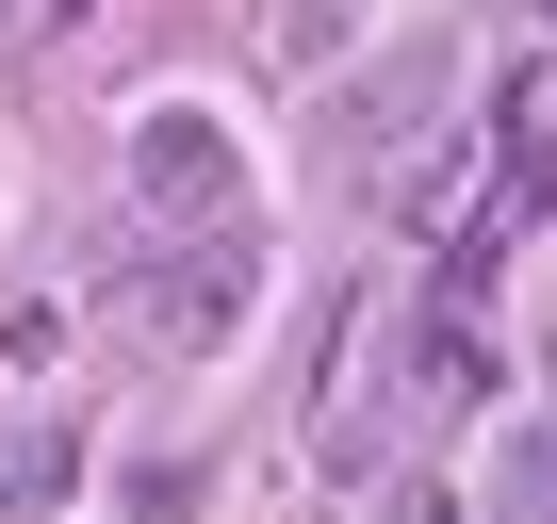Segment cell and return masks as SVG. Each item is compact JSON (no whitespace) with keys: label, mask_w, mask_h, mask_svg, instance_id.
I'll return each mask as SVG.
<instances>
[{"label":"cell","mask_w":557,"mask_h":524,"mask_svg":"<svg viewBox=\"0 0 557 524\" xmlns=\"http://www.w3.org/2000/svg\"><path fill=\"white\" fill-rule=\"evenodd\" d=\"M132 312L197 361V345H230L246 312H262V246L246 229H213V246H181V262H148V279H132Z\"/></svg>","instance_id":"cell-1"},{"label":"cell","mask_w":557,"mask_h":524,"mask_svg":"<svg viewBox=\"0 0 557 524\" xmlns=\"http://www.w3.org/2000/svg\"><path fill=\"white\" fill-rule=\"evenodd\" d=\"M230 180H246V164H230V132H213L197 99H164V115L132 132V197H148V213H230Z\"/></svg>","instance_id":"cell-2"},{"label":"cell","mask_w":557,"mask_h":524,"mask_svg":"<svg viewBox=\"0 0 557 524\" xmlns=\"http://www.w3.org/2000/svg\"><path fill=\"white\" fill-rule=\"evenodd\" d=\"M426 83H443V50H394V66H377V83H361V99H345V115H361V132H345V148H394V132H410V115H426Z\"/></svg>","instance_id":"cell-3"},{"label":"cell","mask_w":557,"mask_h":524,"mask_svg":"<svg viewBox=\"0 0 557 524\" xmlns=\"http://www.w3.org/2000/svg\"><path fill=\"white\" fill-rule=\"evenodd\" d=\"M50 17H99V0H50Z\"/></svg>","instance_id":"cell-4"}]
</instances>
